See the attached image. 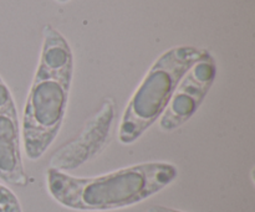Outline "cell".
I'll return each mask as SVG.
<instances>
[{
  "label": "cell",
  "mask_w": 255,
  "mask_h": 212,
  "mask_svg": "<svg viewBox=\"0 0 255 212\" xmlns=\"http://www.w3.org/2000/svg\"><path fill=\"white\" fill-rule=\"evenodd\" d=\"M74 77L69 42L50 25L21 119V139L27 159L39 160L52 145L64 124Z\"/></svg>",
  "instance_id": "6da1fadb"
},
{
  "label": "cell",
  "mask_w": 255,
  "mask_h": 212,
  "mask_svg": "<svg viewBox=\"0 0 255 212\" xmlns=\"http://www.w3.org/2000/svg\"><path fill=\"white\" fill-rule=\"evenodd\" d=\"M0 212H24L17 196L2 184H0Z\"/></svg>",
  "instance_id": "52a82bcc"
},
{
  "label": "cell",
  "mask_w": 255,
  "mask_h": 212,
  "mask_svg": "<svg viewBox=\"0 0 255 212\" xmlns=\"http://www.w3.org/2000/svg\"><path fill=\"white\" fill-rule=\"evenodd\" d=\"M59 1H61V2H65V1H69V0H59Z\"/></svg>",
  "instance_id": "9c48e42d"
},
{
  "label": "cell",
  "mask_w": 255,
  "mask_h": 212,
  "mask_svg": "<svg viewBox=\"0 0 255 212\" xmlns=\"http://www.w3.org/2000/svg\"><path fill=\"white\" fill-rule=\"evenodd\" d=\"M116 118V102L105 98L97 112L86 121L76 138L62 144L50 158V169L72 171L99 156L109 144Z\"/></svg>",
  "instance_id": "277c9868"
},
{
  "label": "cell",
  "mask_w": 255,
  "mask_h": 212,
  "mask_svg": "<svg viewBox=\"0 0 255 212\" xmlns=\"http://www.w3.org/2000/svg\"><path fill=\"white\" fill-rule=\"evenodd\" d=\"M21 124L11 91L0 76V180L26 186L27 175L21 155Z\"/></svg>",
  "instance_id": "8992f818"
},
{
  "label": "cell",
  "mask_w": 255,
  "mask_h": 212,
  "mask_svg": "<svg viewBox=\"0 0 255 212\" xmlns=\"http://www.w3.org/2000/svg\"><path fill=\"white\" fill-rule=\"evenodd\" d=\"M207 52L197 47H174L164 52L146 73L129 98L119 126L125 145L138 141L163 114L182 77Z\"/></svg>",
  "instance_id": "3957f363"
},
{
  "label": "cell",
  "mask_w": 255,
  "mask_h": 212,
  "mask_svg": "<svg viewBox=\"0 0 255 212\" xmlns=\"http://www.w3.org/2000/svg\"><path fill=\"white\" fill-rule=\"evenodd\" d=\"M147 212H183L176 210V209H171V208H166V206H161V205H156V206H151V208L147 210Z\"/></svg>",
  "instance_id": "ba28073f"
},
{
  "label": "cell",
  "mask_w": 255,
  "mask_h": 212,
  "mask_svg": "<svg viewBox=\"0 0 255 212\" xmlns=\"http://www.w3.org/2000/svg\"><path fill=\"white\" fill-rule=\"evenodd\" d=\"M216 77V62L207 51L179 81L171 102L158 119L159 129L171 133L184 126L203 103Z\"/></svg>",
  "instance_id": "5b68a950"
},
{
  "label": "cell",
  "mask_w": 255,
  "mask_h": 212,
  "mask_svg": "<svg viewBox=\"0 0 255 212\" xmlns=\"http://www.w3.org/2000/svg\"><path fill=\"white\" fill-rule=\"evenodd\" d=\"M178 176L174 164L148 161L94 178H77L47 169L46 188L64 208L81 212H106L131 208L158 194Z\"/></svg>",
  "instance_id": "7a4b0ae2"
}]
</instances>
